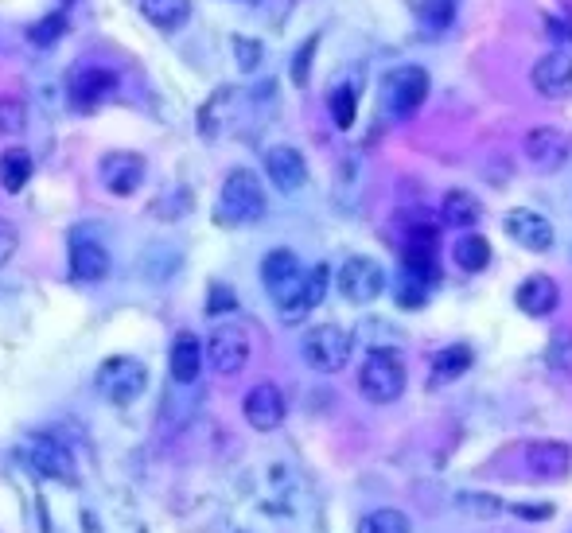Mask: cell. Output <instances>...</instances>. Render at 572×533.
<instances>
[{"mask_svg":"<svg viewBox=\"0 0 572 533\" xmlns=\"http://www.w3.org/2000/svg\"><path fill=\"white\" fill-rule=\"evenodd\" d=\"M304 277L308 273L300 269L292 249H273L261 261V285L277 300V312H281L285 323H296L308 316V308H304Z\"/></svg>","mask_w":572,"mask_h":533,"instance_id":"1","label":"cell"},{"mask_svg":"<svg viewBox=\"0 0 572 533\" xmlns=\"http://www.w3.org/2000/svg\"><path fill=\"white\" fill-rule=\"evenodd\" d=\"M261 214H265L261 179L253 176L250 168H234L222 183V191H218L215 222L218 226H246V222H257Z\"/></svg>","mask_w":572,"mask_h":533,"instance_id":"2","label":"cell"},{"mask_svg":"<svg viewBox=\"0 0 572 533\" xmlns=\"http://www.w3.org/2000/svg\"><path fill=\"white\" fill-rule=\"evenodd\" d=\"M405 382H409L405 362H401V355L390 351V347L370 351L366 362H362V370H358V390H362L366 401H374V405L397 401V397L405 393Z\"/></svg>","mask_w":572,"mask_h":533,"instance_id":"3","label":"cell"},{"mask_svg":"<svg viewBox=\"0 0 572 533\" xmlns=\"http://www.w3.org/2000/svg\"><path fill=\"white\" fill-rule=\"evenodd\" d=\"M304 362L320 374H339L347 362H351V351H355V339L351 331H343L339 323H323L316 331L304 335Z\"/></svg>","mask_w":572,"mask_h":533,"instance_id":"4","label":"cell"},{"mask_svg":"<svg viewBox=\"0 0 572 533\" xmlns=\"http://www.w3.org/2000/svg\"><path fill=\"white\" fill-rule=\"evenodd\" d=\"M98 393L113 401V405H133L144 390H148V370H144L137 358L113 355L98 366Z\"/></svg>","mask_w":572,"mask_h":533,"instance_id":"5","label":"cell"},{"mask_svg":"<svg viewBox=\"0 0 572 533\" xmlns=\"http://www.w3.org/2000/svg\"><path fill=\"white\" fill-rule=\"evenodd\" d=\"M569 152H572L569 133L557 129V125H537L522 141V156H526V164L534 172H557V168H565Z\"/></svg>","mask_w":572,"mask_h":533,"instance_id":"6","label":"cell"},{"mask_svg":"<svg viewBox=\"0 0 572 533\" xmlns=\"http://www.w3.org/2000/svg\"><path fill=\"white\" fill-rule=\"evenodd\" d=\"M24 460H28V467L36 471V475H43V479H55V483H78V471H74V460L71 452L55 440V436H47V432H39V436H32L28 444H24Z\"/></svg>","mask_w":572,"mask_h":533,"instance_id":"7","label":"cell"},{"mask_svg":"<svg viewBox=\"0 0 572 533\" xmlns=\"http://www.w3.org/2000/svg\"><path fill=\"white\" fill-rule=\"evenodd\" d=\"M382 288H386V273H382L378 261H370V257H347L343 261V269H339V292H343V300H351V304H374L382 296Z\"/></svg>","mask_w":572,"mask_h":533,"instance_id":"8","label":"cell"},{"mask_svg":"<svg viewBox=\"0 0 572 533\" xmlns=\"http://www.w3.org/2000/svg\"><path fill=\"white\" fill-rule=\"evenodd\" d=\"M207 362L218 374H238L250 362V335L234 323H222L218 331H211L207 339Z\"/></svg>","mask_w":572,"mask_h":533,"instance_id":"9","label":"cell"},{"mask_svg":"<svg viewBox=\"0 0 572 533\" xmlns=\"http://www.w3.org/2000/svg\"><path fill=\"white\" fill-rule=\"evenodd\" d=\"M502 230H506V238H510L514 246L530 249V253H549V249H553V242H557L553 222H549L545 214L522 211V207L502 218Z\"/></svg>","mask_w":572,"mask_h":533,"instance_id":"10","label":"cell"},{"mask_svg":"<svg viewBox=\"0 0 572 533\" xmlns=\"http://www.w3.org/2000/svg\"><path fill=\"white\" fill-rule=\"evenodd\" d=\"M429 98V74L421 67H397L386 78V106L394 109L397 117H409L417 113L421 102Z\"/></svg>","mask_w":572,"mask_h":533,"instance_id":"11","label":"cell"},{"mask_svg":"<svg viewBox=\"0 0 572 533\" xmlns=\"http://www.w3.org/2000/svg\"><path fill=\"white\" fill-rule=\"evenodd\" d=\"M265 176L277 191L296 195L308 183V160L292 144H273V148H265Z\"/></svg>","mask_w":572,"mask_h":533,"instance_id":"12","label":"cell"},{"mask_svg":"<svg viewBox=\"0 0 572 533\" xmlns=\"http://www.w3.org/2000/svg\"><path fill=\"white\" fill-rule=\"evenodd\" d=\"M530 82L541 98H569L572 94V55L569 51H549L541 55L530 71Z\"/></svg>","mask_w":572,"mask_h":533,"instance_id":"13","label":"cell"},{"mask_svg":"<svg viewBox=\"0 0 572 533\" xmlns=\"http://www.w3.org/2000/svg\"><path fill=\"white\" fill-rule=\"evenodd\" d=\"M242 413H246L250 428L273 432V428H281V421H285V393L277 390L273 382H261V386H253V390L246 393Z\"/></svg>","mask_w":572,"mask_h":533,"instance_id":"14","label":"cell"},{"mask_svg":"<svg viewBox=\"0 0 572 533\" xmlns=\"http://www.w3.org/2000/svg\"><path fill=\"white\" fill-rule=\"evenodd\" d=\"M113 86H117V74L113 71H106V67H82V71H74L67 94H71L74 109L90 113V109H98L113 94Z\"/></svg>","mask_w":572,"mask_h":533,"instance_id":"15","label":"cell"},{"mask_svg":"<svg viewBox=\"0 0 572 533\" xmlns=\"http://www.w3.org/2000/svg\"><path fill=\"white\" fill-rule=\"evenodd\" d=\"M98 172H102V183H106L109 195L125 199L144 183V156H137V152H109Z\"/></svg>","mask_w":572,"mask_h":533,"instance_id":"16","label":"cell"},{"mask_svg":"<svg viewBox=\"0 0 572 533\" xmlns=\"http://www.w3.org/2000/svg\"><path fill=\"white\" fill-rule=\"evenodd\" d=\"M526 471L534 479H565L572 471V452L561 440H534L526 444Z\"/></svg>","mask_w":572,"mask_h":533,"instance_id":"17","label":"cell"},{"mask_svg":"<svg viewBox=\"0 0 572 533\" xmlns=\"http://www.w3.org/2000/svg\"><path fill=\"white\" fill-rule=\"evenodd\" d=\"M514 304L526 312V316H553L557 312V304H561V288L553 277H526L522 285H518V296H514Z\"/></svg>","mask_w":572,"mask_h":533,"instance_id":"18","label":"cell"},{"mask_svg":"<svg viewBox=\"0 0 572 533\" xmlns=\"http://www.w3.org/2000/svg\"><path fill=\"white\" fill-rule=\"evenodd\" d=\"M71 273L78 281H106L109 277V253L94 238H74L71 242Z\"/></svg>","mask_w":572,"mask_h":533,"instance_id":"19","label":"cell"},{"mask_svg":"<svg viewBox=\"0 0 572 533\" xmlns=\"http://www.w3.org/2000/svg\"><path fill=\"white\" fill-rule=\"evenodd\" d=\"M168 366H172V378H176L179 386L199 382V370H203V347H199V339L195 335H179L176 343H172Z\"/></svg>","mask_w":572,"mask_h":533,"instance_id":"20","label":"cell"},{"mask_svg":"<svg viewBox=\"0 0 572 533\" xmlns=\"http://www.w3.org/2000/svg\"><path fill=\"white\" fill-rule=\"evenodd\" d=\"M440 218L448 222V226H456V230H467V226H475L479 218H483V203L464 191V187H456V191H448L444 195V203H440Z\"/></svg>","mask_w":572,"mask_h":533,"instance_id":"21","label":"cell"},{"mask_svg":"<svg viewBox=\"0 0 572 533\" xmlns=\"http://www.w3.org/2000/svg\"><path fill=\"white\" fill-rule=\"evenodd\" d=\"M452 261H456L464 273H483L487 261H491V242H487L483 234H464V238H456V246H452Z\"/></svg>","mask_w":572,"mask_h":533,"instance_id":"22","label":"cell"},{"mask_svg":"<svg viewBox=\"0 0 572 533\" xmlns=\"http://www.w3.org/2000/svg\"><path fill=\"white\" fill-rule=\"evenodd\" d=\"M32 179V156L24 152V148H8V152H0V187L8 191V195H16V191H24V183Z\"/></svg>","mask_w":572,"mask_h":533,"instance_id":"23","label":"cell"},{"mask_svg":"<svg viewBox=\"0 0 572 533\" xmlns=\"http://www.w3.org/2000/svg\"><path fill=\"white\" fill-rule=\"evenodd\" d=\"M141 12L148 24L172 32V28H179L191 16V0H141Z\"/></svg>","mask_w":572,"mask_h":533,"instance_id":"24","label":"cell"},{"mask_svg":"<svg viewBox=\"0 0 572 533\" xmlns=\"http://www.w3.org/2000/svg\"><path fill=\"white\" fill-rule=\"evenodd\" d=\"M355 533H413V526H409V518H405L401 510L386 506V510H370V514L358 522Z\"/></svg>","mask_w":572,"mask_h":533,"instance_id":"25","label":"cell"},{"mask_svg":"<svg viewBox=\"0 0 572 533\" xmlns=\"http://www.w3.org/2000/svg\"><path fill=\"white\" fill-rule=\"evenodd\" d=\"M545 366H549L553 374H561V378H572V331L569 327H561V331L549 339V347H545Z\"/></svg>","mask_w":572,"mask_h":533,"instance_id":"26","label":"cell"},{"mask_svg":"<svg viewBox=\"0 0 572 533\" xmlns=\"http://www.w3.org/2000/svg\"><path fill=\"white\" fill-rule=\"evenodd\" d=\"M467 366H471V351H467L464 343H460V347H444L440 355L432 358V374H436V382L460 378Z\"/></svg>","mask_w":572,"mask_h":533,"instance_id":"27","label":"cell"},{"mask_svg":"<svg viewBox=\"0 0 572 533\" xmlns=\"http://www.w3.org/2000/svg\"><path fill=\"white\" fill-rule=\"evenodd\" d=\"M24 129H28V106H24L20 98L4 94V98H0V133H4V137H20Z\"/></svg>","mask_w":572,"mask_h":533,"instance_id":"28","label":"cell"},{"mask_svg":"<svg viewBox=\"0 0 572 533\" xmlns=\"http://www.w3.org/2000/svg\"><path fill=\"white\" fill-rule=\"evenodd\" d=\"M355 113H358L355 86H339V90L331 94V117H335V125H339V129H351V125H355Z\"/></svg>","mask_w":572,"mask_h":533,"instance_id":"29","label":"cell"},{"mask_svg":"<svg viewBox=\"0 0 572 533\" xmlns=\"http://www.w3.org/2000/svg\"><path fill=\"white\" fill-rule=\"evenodd\" d=\"M63 32H67V16H63V12H51V16H43V20H39L28 36H32L36 47H51Z\"/></svg>","mask_w":572,"mask_h":533,"instance_id":"30","label":"cell"},{"mask_svg":"<svg viewBox=\"0 0 572 533\" xmlns=\"http://www.w3.org/2000/svg\"><path fill=\"white\" fill-rule=\"evenodd\" d=\"M452 16H456V0H425V4H421V20L429 24L432 32L448 28Z\"/></svg>","mask_w":572,"mask_h":533,"instance_id":"31","label":"cell"},{"mask_svg":"<svg viewBox=\"0 0 572 533\" xmlns=\"http://www.w3.org/2000/svg\"><path fill=\"white\" fill-rule=\"evenodd\" d=\"M316 47H320V36H312L300 51H296V59H292V82H296V86H308V67H312Z\"/></svg>","mask_w":572,"mask_h":533,"instance_id":"32","label":"cell"},{"mask_svg":"<svg viewBox=\"0 0 572 533\" xmlns=\"http://www.w3.org/2000/svg\"><path fill=\"white\" fill-rule=\"evenodd\" d=\"M234 55H238V67L242 71H253V67H261V43L257 39H234Z\"/></svg>","mask_w":572,"mask_h":533,"instance_id":"33","label":"cell"},{"mask_svg":"<svg viewBox=\"0 0 572 533\" xmlns=\"http://www.w3.org/2000/svg\"><path fill=\"white\" fill-rule=\"evenodd\" d=\"M460 506L479 514V518H495L499 514V498H483V495H460Z\"/></svg>","mask_w":572,"mask_h":533,"instance_id":"34","label":"cell"},{"mask_svg":"<svg viewBox=\"0 0 572 533\" xmlns=\"http://www.w3.org/2000/svg\"><path fill=\"white\" fill-rule=\"evenodd\" d=\"M234 308H238V296H234L226 285H211V304H207V312L218 316V312H234Z\"/></svg>","mask_w":572,"mask_h":533,"instance_id":"35","label":"cell"},{"mask_svg":"<svg viewBox=\"0 0 572 533\" xmlns=\"http://www.w3.org/2000/svg\"><path fill=\"white\" fill-rule=\"evenodd\" d=\"M20 246V230H16V222H8V218H0V265L16 253Z\"/></svg>","mask_w":572,"mask_h":533,"instance_id":"36","label":"cell"}]
</instances>
